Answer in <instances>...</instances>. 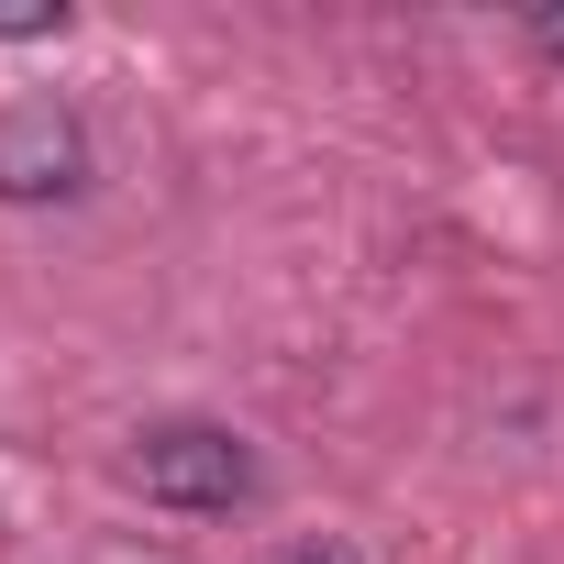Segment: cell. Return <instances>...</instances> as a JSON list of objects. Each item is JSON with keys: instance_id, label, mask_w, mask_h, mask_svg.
Instances as JSON below:
<instances>
[{"instance_id": "cell-2", "label": "cell", "mask_w": 564, "mask_h": 564, "mask_svg": "<svg viewBox=\"0 0 564 564\" xmlns=\"http://www.w3.org/2000/svg\"><path fill=\"white\" fill-rule=\"evenodd\" d=\"M78 177H89V144L56 100H23L0 122V199H67Z\"/></svg>"}, {"instance_id": "cell-1", "label": "cell", "mask_w": 564, "mask_h": 564, "mask_svg": "<svg viewBox=\"0 0 564 564\" xmlns=\"http://www.w3.org/2000/svg\"><path fill=\"white\" fill-rule=\"evenodd\" d=\"M122 476H133L155 509H188V520L243 509V498L265 487V476H254V443H243L232 421H144L133 454H122Z\"/></svg>"}, {"instance_id": "cell-3", "label": "cell", "mask_w": 564, "mask_h": 564, "mask_svg": "<svg viewBox=\"0 0 564 564\" xmlns=\"http://www.w3.org/2000/svg\"><path fill=\"white\" fill-rule=\"evenodd\" d=\"M276 564H366L344 531H311V542H289V553H276Z\"/></svg>"}, {"instance_id": "cell-4", "label": "cell", "mask_w": 564, "mask_h": 564, "mask_svg": "<svg viewBox=\"0 0 564 564\" xmlns=\"http://www.w3.org/2000/svg\"><path fill=\"white\" fill-rule=\"evenodd\" d=\"M531 34H542V45H553V56H564V23H531Z\"/></svg>"}]
</instances>
